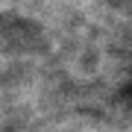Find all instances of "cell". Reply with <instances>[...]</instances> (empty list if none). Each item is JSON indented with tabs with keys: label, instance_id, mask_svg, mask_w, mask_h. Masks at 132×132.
Listing matches in <instances>:
<instances>
[{
	"label": "cell",
	"instance_id": "6da1fadb",
	"mask_svg": "<svg viewBox=\"0 0 132 132\" xmlns=\"http://www.w3.org/2000/svg\"><path fill=\"white\" fill-rule=\"evenodd\" d=\"M38 24L18 12H0V50H29L38 44Z\"/></svg>",
	"mask_w": 132,
	"mask_h": 132
}]
</instances>
